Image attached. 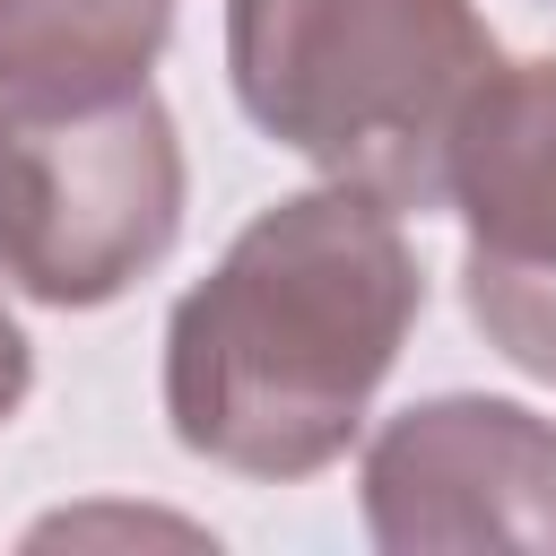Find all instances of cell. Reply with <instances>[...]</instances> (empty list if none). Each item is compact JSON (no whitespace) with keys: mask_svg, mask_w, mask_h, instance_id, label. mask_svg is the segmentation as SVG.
Wrapping results in <instances>:
<instances>
[{"mask_svg":"<svg viewBox=\"0 0 556 556\" xmlns=\"http://www.w3.org/2000/svg\"><path fill=\"white\" fill-rule=\"evenodd\" d=\"M426 313L417 243L391 200L321 182L269 200L165 313L174 443L235 478L330 469Z\"/></svg>","mask_w":556,"mask_h":556,"instance_id":"1","label":"cell"},{"mask_svg":"<svg viewBox=\"0 0 556 556\" xmlns=\"http://www.w3.org/2000/svg\"><path fill=\"white\" fill-rule=\"evenodd\" d=\"M486 70L478 0H226L243 122L391 208H443V139Z\"/></svg>","mask_w":556,"mask_h":556,"instance_id":"2","label":"cell"},{"mask_svg":"<svg viewBox=\"0 0 556 556\" xmlns=\"http://www.w3.org/2000/svg\"><path fill=\"white\" fill-rule=\"evenodd\" d=\"M182 235V139L148 78H0V278L96 313Z\"/></svg>","mask_w":556,"mask_h":556,"instance_id":"3","label":"cell"},{"mask_svg":"<svg viewBox=\"0 0 556 556\" xmlns=\"http://www.w3.org/2000/svg\"><path fill=\"white\" fill-rule=\"evenodd\" d=\"M460 304L504 365L556 382V61H495L443 139Z\"/></svg>","mask_w":556,"mask_h":556,"instance_id":"4","label":"cell"},{"mask_svg":"<svg viewBox=\"0 0 556 556\" xmlns=\"http://www.w3.org/2000/svg\"><path fill=\"white\" fill-rule=\"evenodd\" d=\"M356 486L382 556H556V426L521 400L443 391L400 408Z\"/></svg>","mask_w":556,"mask_h":556,"instance_id":"5","label":"cell"},{"mask_svg":"<svg viewBox=\"0 0 556 556\" xmlns=\"http://www.w3.org/2000/svg\"><path fill=\"white\" fill-rule=\"evenodd\" d=\"M174 0H0V78H148Z\"/></svg>","mask_w":556,"mask_h":556,"instance_id":"6","label":"cell"},{"mask_svg":"<svg viewBox=\"0 0 556 556\" xmlns=\"http://www.w3.org/2000/svg\"><path fill=\"white\" fill-rule=\"evenodd\" d=\"M35 391V348H26V330H17V313L0 304V426L17 417V400Z\"/></svg>","mask_w":556,"mask_h":556,"instance_id":"7","label":"cell"}]
</instances>
